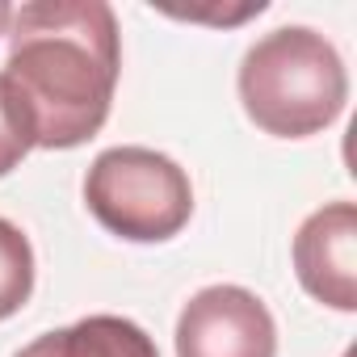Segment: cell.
Returning a JSON list of instances; mask_svg holds the SVG:
<instances>
[{"mask_svg":"<svg viewBox=\"0 0 357 357\" xmlns=\"http://www.w3.org/2000/svg\"><path fill=\"white\" fill-rule=\"evenodd\" d=\"M5 80L34 147L89 143L114 105L122 43L105 0H34L13 9Z\"/></svg>","mask_w":357,"mask_h":357,"instance_id":"6da1fadb","label":"cell"},{"mask_svg":"<svg viewBox=\"0 0 357 357\" xmlns=\"http://www.w3.org/2000/svg\"><path fill=\"white\" fill-rule=\"evenodd\" d=\"M244 114L278 139H307L328 130L344 101L349 76L336 47L311 26H282L257 38L240 63Z\"/></svg>","mask_w":357,"mask_h":357,"instance_id":"7a4b0ae2","label":"cell"},{"mask_svg":"<svg viewBox=\"0 0 357 357\" xmlns=\"http://www.w3.org/2000/svg\"><path fill=\"white\" fill-rule=\"evenodd\" d=\"M84 202L93 219L130 244H164L194 215L185 168L155 147H109L89 164Z\"/></svg>","mask_w":357,"mask_h":357,"instance_id":"3957f363","label":"cell"},{"mask_svg":"<svg viewBox=\"0 0 357 357\" xmlns=\"http://www.w3.org/2000/svg\"><path fill=\"white\" fill-rule=\"evenodd\" d=\"M176 357H278V324L252 290L219 282L176 315Z\"/></svg>","mask_w":357,"mask_h":357,"instance_id":"277c9868","label":"cell"},{"mask_svg":"<svg viewBox=\"0 0 357 357\" xmlns=\"http://www.w3.org/2000/svg\"><path fill=\"white\" fill-rule=\"evenodd\" d=\"M294 273L332 311H357V206L328 202L294 236Z\"/></svg>","mask_w":357,"mask_h":357,"instance_id":"5b68a950","label":"cell"},{"mask_svg":"<svg viewBox=\"0 0 357 357\" xmlns=\"http://www.w3.org/2000/svg\"><path fill=\"white\" fill-rule=\"evenodd\" d=\"M13 357H160L155 340L122 315H89L72 328L43 332Z\"/></svg>","mask_w":357,"mask_h":357,"instance_id":"8992f818","label":"cell"},{"mask_svg":"<svg viewBox=\"0 0 357 357\" xmlns=\"http://www.w3.org/2000/svg\"><path fill=\"white\" fill-rule=\"evenodd\" d=\"M34 294V248L26 231L0 219V319L17 315Z\"/></svg>","mask_w":357,"mask_h":357,"instance_id":"52a82bcc","label":"cell"},{"mask_svg":"<svg viewBox=\"0 0 357 357\" xmlns=\"http://www.w3.org/2000/svg\"><path fill=\"white\" fill-rule=\"evenodd\" d=\"M30 151H34V143H30L22 118H17V109H13V101H9L5 80H0V176H9Z\"/></svg>","mask_w":357,"mask_h":357,"instance_id":"ba28073f","label":"cell"},{"mask_svg":"<svg viewBox=\"0 0 357 357\" xmlns=\"http://www.w3.org/2000/svg\"><path fill=\"white\" fill-rule=\"evenodd\" d=\"M9 22H13V5H5V0H0V34L9 30Z\"/></svg>","mask_w":357,"mask_h":357,"instance_id":"9c48e42d","label":"cell"}]
</instances>
